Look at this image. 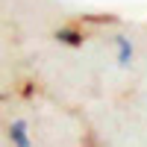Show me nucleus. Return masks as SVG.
Wrapping results in <instances>:
<instances>
[{"mask_svg":"<svg viewBox=\"0 0 147 147\" xmlns=\"http://www.w3.org/2000/svg\"><path fill=\"white\" fill-rule=\"evenodd\" d=\"M115 53H118V65L121 68H129L132 65L136 50H132V41L127 38V35H115Z\"/></svg>","mask_w":147,"mask_h":147,"instance_id":"obj_3","label":"nucleus"},{"mask_svg":"<svg viewBox=\"0 0 147 147\" xmlns=\"http://www.w3.org/2000/svg\"><path fill=\"white\" fill-rule=\"evenodd\" d=\"M53 38H56L59 44H68V47H82V44H85V32H82L80 27H59V30L53 32Z\"/></svg>","mask_w":147,"mask_h":147,"instance_id":"obj_1","label":"nucleus"},{"mask_svg":"<svg viewBox=\"0 0 147 147\" xmlns=\"http://www.w3.org/2000/svg\"><path fill=\"white\" fill-rule=\"evenodd\" d=\"M9 141L15 144V147H32V138H30V124L27 121H12V127H9Z\"/></svg>","mask_w":147,"mask_h":147,"instance_id":"obj_2","label":"nucleus"}]
</instances>
